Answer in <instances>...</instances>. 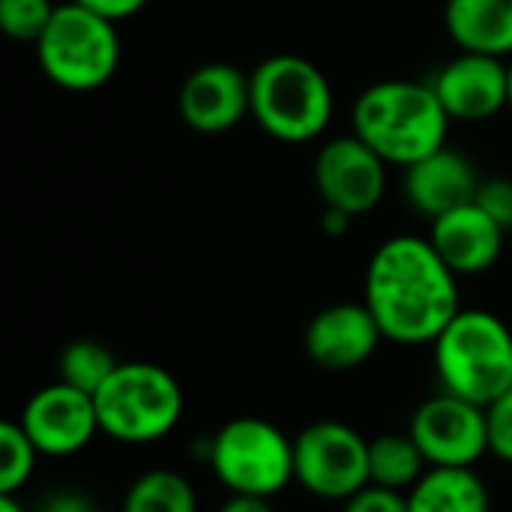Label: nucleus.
<instances>
[{
  "instance_id": "obj_1",
  "label": "nucleus",
  "mask_w": 512,
  "mask_h": 512,
  "mask_svg": "<svg viewBox=\"0 0 512 512\" xmlns=\"http://www.w3.org/2000/svg\"><path fill=\"white\" fill-rule=\"evenodd\" d=\"M363 303L387 342L432 345L462 312L459 276L441 261L429 237L396 234L369 258Z\"/></svg>"
},
{
  "instance_id": "obj_2",
  "label": "nucleus",
  "mask_w": 512,
  "mask_h": 512,
  "mask_svg": "<svg viewBox=\"0 0 512 512\" xmlns=\"http://www.w3.org/2000/svg\"><path fill=\"white\" fill-rule=\"evenodd\" d=\"M450 117L423 81L387 78L366 87L351 111V126L387 165L408 168L447 147Z\"/></svg>"
},
{
  "instance_id": "obj_3",
  "label": "nucleus",
  "mask_w": 512,
  "mask_h": 512,
  "mask_svg": "<svg viewBox=\"0 0 512 512\" xmlns=\"http://www.w3.org/2000/svg\"><path fill=\"white\" fill-rule=\"evenodd\" d=\"M249 117L276 141H315L333 120V87L312 60L273 54L249 72Z\"/></svg>"
},
{
  "instance_id": "obj_4",
  "label": "nucleus",
  "mask_w": 512,
  "mask_h": 512,
  "mask_svg": "<svg viewBox=\"0 0 512 512\" xmlns=\"http://www.w3.org/2000/svg\"><path fill=\"white\" fill-rule=\"evenodd\" d=\"M444 393L480 408L512 390V330L486 309H462L432 342Z\"/></svg>"
},
{
  "instance_id": "obj_5",
  "label": "nucleus",
  "mask_w": 512,
  "mask_h": 512,
  "mask_svg": "<svg viewBox=\"0 0 512 512\" xmlns=\"http://www.w3.org/2000/svg\"><path fill=\"white\" fill-rule=\"evenodd\" d=\"M93 399L102 435L126 447L156 444L183 420V390L177 378L144 360L120 363Z\"/></svg>"
},
{
  "instance_id": "obj_6",
  "label": "nucleus",
  "mask_w": 512,
  "mask_h": 512,
  "mask_svg": "<svg viewBox=\"0 0 512 512\" xmlns=\"http://www.w3.org/2000/svg\"><path fill=\"white\" fill-rule=\"evenodd\" d=\"M33 48L42 75L69 93L105 87L123 57L117 24L72 0L54 9L51 24Z\"/></svg>"
},
{
  "instance_id": "obj_7",
  "label": "nucleus",
  "mask_w": 512,
  "mask_h": 512,
  "mask_svg": "<svg viewBox=\"0 0 512 512\" xmlns=\"http://www.w3.org/2000/svg\"><path fill=\"white\" fill-rule=\"evenodd\" d=\"M213 477L228 495L273 501L294 483V438L264 417H234L204 441Z\"/></svg>"
},
{
  "instance_id": "obj_8",
  "label": "nucleus",
  "mask_w": 512,
  "mask_h": 512,
  "mask_svg": "<svg viewBox=\"0 0 512 512\" xmlns=\"http://www.w3.org/2000/svg\"><path fill=\"white\" fill-rule=\"evenodd\" d=\"M294 483L312 498L348 501L369 480V441L339 420H318L294 438Z\"/></svg>"
},
{
  "instance_id": "obj_9",
  "label": "nucleus",
  "mask_w": 512,
  "mask_h": 512,
  "mask_svg": "<svg viewBox=\"0 0 512 512\" xmlns=\"http://www.w3.org/2000/svg\"><path fill=\"white\" fill-rule=\"evenodd\" d=\"M408 435L426 456L429 468H474L489 456L486 408L444 390L429 396L411 414Z\"/></svg>"
},
{
  "instance_id": "obj_10",
  "label": "nucleus",
  "mask_w": 512,
  "mask_h": 512,
  "mask_svg": "<svg viewBox=\"0 0 512 512\" xmlns=\"http://www.w3.org/2000/svg\"><path fill=\"white\" fill-rule=\"evenodd\" d=\"M315 186L330 210L372 213L387 195V162L354 132L330 138L315 156Z\"/></svg>"
},
{
  "instance_id": "obj_11",
  "label": "nucleus",
  "mask_w": 512,
  "mask_h": 512,
  "mask_svg": "<svg viewBox=\"0 0 512 512\" xmlns=\"http://www.w3.org/2000/svg\"><path fill=\"white\" fill-rule=\"evenodd\" d=\"M18 423L33 441V447L39 450V456L48 459L75 456L87 450L96 435H102L96 399L63 381L36 390L27 399Z\"/></svg>"
},
{
  "instance_id": "obj_12",
  "label": "nucleus",
  "mask_w": 512,
  "mask_h": 512,
  "mask_svg": "<svg viewBox=\"0 0 512 512\" xmlns=\"http://www.w3.org/2000/svg\"><path fill=\"white\" fill-rule=\"evenodd\" d=\"M444 111L456 123H486L510 108V66L501 57L459 51L432 78Z\"/></svg>"
},
{
  "instance_id": "obj_13",
  "label": "nucleus",
  "mask_w": 512,
  "mask_h": 512,
  "mask_svg": "<svg viewBox=\"0 0 512 512\" xmlns=\"http://www.w3.org/2000/svg\"><path fill=\"white\" fill-rule=\"evenodd\" d=\"M384 333L366 303H333L312 315L303 333L306 357L324 372H354L366 366Z\"/></svg>"
},
{
  "instance_id": "obj_14",
  "label": "nucleus",
  "mask_w": 512,
  "mask_h": 512,
  "mask_svg": "<svg viewBox=\"0 0 512 512\" xmlns=\"http://www.w3.org/2000/svg\"><path fill=\"white\" fill-rule=\"evenodd\" d=\"M177 111L180 120L201 135L228 132L249 117V75L234 63H204L180 84Z\"/></svg>"
},
{
  "instance_id": "obj_15",
  "label": "nucleus",
  "mask_w": 512,
  "mask_h": 512,
  "mask_svg": "<svg viewBox=\"0 0 512 512\" xmlns=\"http://www.w3.org/2000/svg\"><path fill=\"white\" fill-rule=\"evenodd\" d=\"M504 237L507 231L477 201L438 216L429 228V243L459 279L492 270L504 252Z\"/></svg>"
},
{
  "instance_id": "obj_16",
  "label": "nucleus",
  "mask_w": 512,
  "mask_h": 512,
  "mask_svg": "<svg viewBox=\"0 0 512 512\" xmlns=\"http://www.w3.org/2000/svg\"><path fill=\"white\" fill-rule=\"evenodd\" d=\"M480 183L483 180L474 162L465 153L444 147L405 168L402 192L420 216L435 222L438 216L471 204L480 192Z\"/></svg>"
},
{
  "instance_id": "obj_17",
  "label": "nucleus",
  "mask_w": 512,
  "mask_h": 512,
  "mask_svg": "<svg viewBox=\"0 0 512 512\" xmlns=\"http://www.w3.org/2000/svg\"><path fill=\"white\" fill-rule=\"evenodd\" d=\"M444 27L459 51L512 57V0H447Z\"/></svg>"
},
{
  "instance_id": "obj_18",
  "label": "nucleus",
  "mask_w": 512,
  "mask_h": 512,
  "mask_svg": "<svg viewBox=\"0 0 512 512\" xmlns=\"http://www.w3.org/2000/svg\"><path fill=\"white\" fill-rule=\"evenodd\" d=\"M408 512H492V501L474 468H429L408 492Z\"/></svg>"
},
{
  "instance_id": "obj_19",
  "label": "nucleus",
  "mask_w": 512,
  "mask_h": 512,
  "mask_svg": "<svg viewBox=\"0 0 512 512\" xmlns=\"http://www.w3.org/2000/svg\"><path fill=\"white\" fill-rule=\"evenodd\" d=\"M426 471H429V462L408 432H387L369 441L372 486H384V489L408 495L423 480Z\"/></svg>"
},
{
  "instance_id": "obj_20",
  "label": "nucleus",
  "mask_w": 512,
  "mask_h": 512,
  "mask_svg": "<svg viewBox=\"0 0 512 512\" xmlns=\"http://www.w3.org/2000/svg\"><path fill=\"white\" fill-rule=\"evenodd\" d=\"M123 512H198V495L180 471H144L126 492Z\"/></svg>"
},
{
  "instance_id": "obj_21",
  "label": "nucleus",
  "mask_w": 512,
  "mask_h": 512,
  "mask_svg": "<svg viewBox=\"0 0 512 512\" xmlns=\"http://www.w3.org/2000/svg\"><path fill=\"white\" fill-rule=\"evenodd\" d=\"M120 366V360L96 339H75L69 342L63 351H60V360H57V381L81 390V393H90L96 396L105 381L114 375V369Z\"/></svg>"
},
{
  "instance_id": "obj_22",
  "label": "nucleus",
  "mask_w": 512,
  "mask_h": 512,
  "mask_svg": "<svg viewBox=\"0 0 512 512\" xmlns=\"http://www.w3.org/2000/svg\"><path fill=\"white\" fill-rule=\"evenodd\" d=\"M39 462V450L27 438L18 420H6L0 426V495H18Z\"/></svg>"
},
{
  "instance_id": "obj_23",
  "label": "nucleus",
  "mask_w": 512,
  "mask_h": 512,
  "mask_svg": "<svg viewBox=\"0 0 512 512\" xmlns=\"http://www.w3.org/2000/svg\"><path fill=\"white\" fill-rule=\"evenodd\" d=\"M54 9L51 0H0V30L15 42L36 45L54 18Z\"/></svg>"
},
{
  "instance_id": "obj_24",
  "label": "nucleus",
  "mask_w": 512,
  "mask_h": 512,
  "mask_svg": "<svg viewBox=\"0 0 512 512\" xmlns=\"http://www.w3.org/2000/svg\"><path fill=\"white\" fill-rule=\"evenodd\" d=\"M486 432H489V453L512 465V390H507L492 405H486Z\"/></svg>"
},
{
  "instance_id": "obj_25",
  "label": "nucleus",
  "mask_w": 512,
  "mask_h": 512,
  "mask_svg": "<svg viewBox=\"0 0 512 512\" xmlns=\"http://www.w3.org/2000/svg\"><path fill=\"white\" fill-rule=\"evenodd\" d=\"M504 231H512V180L510 177H489L480 183L474 198Z\"/></svg>"
},
{
  "instance_id": "obj_26",
  "label": "nucleus",
  "mask_w": 512,
  "mask_h": 512,
  "mask_svg": "<svg viewBox=\"0 0 512 512\" xmlns=\"http://www.w3.org/2000/svg\"><path fill=\"white\" fill-rule=\"evenodd\" d=\"M345 512H408V495L369 483L345 501Z\"/></svg>"
},
{
  "instance_id": "obj_27",
  "label": "nucleus",
  "mask_w": 512,
  "mask_h": 512,
  "mask_svg": "<svg viewBox=\"0 0 512 512\" xmlns=\"http://www.w3.org/2000/svg\"><path fill=\"white\" fill-rule=\"evenodd\" d=\"M30 512H99V507L84 492L63 489V492H54V495L42 498Z\"/></svg>"
},
{
  "instance_id": "obj_28",
  "label": "nucleus",
  "mask_w": 512,
  "mask_h": 512,
  "mask_svg": "<svg viewBox=\"0 0 512 512\" xmlns=\"http://www.w3.org/2000/svg\"><path fill=\"white\" fill-rule=\"evenodd\" d=\"M72 3H78V6H84V9H90V12L114 21V24H120V21L138 15L150 0H72Z\"/></svg>"
},
{
  "instance_id": "obj_29",
  "label": "nucleus",
  "mask_w": 512,
  "mask_h": 512,
  "mask_svg": "<svg viewBox=\"0 0 512 512\" xmlns=\"http://www.w3.org/2000/svg\"><path fill=\"white\" fill-rule=\"evenodd\" d=\"M219 512H273L267 498H246V495H231Z\"/></svg>"
},
{
  "instance_id": "obj_30",
  "label": "nucleus",
  "mask_w": 512,
  "mask_h": 512,
  "mask_svg": "<svg viewBox=\"0 0 512 512\" xmlns=\"http://www.w3.org/2000/svg\"><path fill=\"white\" fill-rule=\"evenodd\" d=\"M351 219L354 216H348V213H342V210H324V231L330 234V237H342L348 228H351Z\"/></svg>"
},
{
  "instance_id": "obj_31",
  "label": "nucleus",
  "mask_w": 512,
  "mask_h": 512,
  "mask_svg": "<svg viewBox=\"0 0 512 512\" xmlns=\"http://www.w3.org/2000/svg\"><path fill=\"white\" fill-rule=\"evenodd\" d=\"M0 512H30V510L18 501V495H0Z\"/></svg>"
},
{
  "instance_id": "obj_32",
  "label": "nucleus",
  "mask_w": 512,
  "mask_h": 512,
  "mask_svg": "<svg viewBox=\"0 0 512 512\" xmlns=\"http://www.w3.org/2000/svg\"><path fill=\"white\" fill-rule=\"evenodd\" d=\"M507 66H510V111H512V57L507 60Z\"/></svg>"
}]
</instances>
